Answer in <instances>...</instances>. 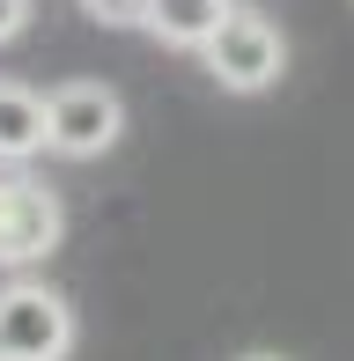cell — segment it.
Listing matches in <instances>:
<instances>
[{
  "mask_svg": "<svg viewBox=\"0 0 354 361\" xmlns=\"http://www.w3.org/2000/svg\"><path fill=\"white\" fill-rule=\"evenodd\" d=\"M148 8H155V0H82V15H89V23H104V30H148Z\"/></svg>",
  "mask_w": 354,
  "mask_h": 361,
  "instance_id": "cell-7",
  "label": "cell"
},
{
  "mask_svg": "<svg viewBox=\"0 0 354 361\" xmlns=\"http://www.w3.org/2000/svg\"><path fill=\"white\" fill-rule=\"evenodd\" d=\"M0 354L8 361H67L74 354V310L44 281L0 288Z\"/></svg>",
  "mask_w": 354,
  "mask_h": 361,
  "instance_id": "cell-2",
  "label": "cell"
},
{
  "mask_svg": "<svg viewBox=\"0 0 354 361\" xmlns=\"http://www.w3.org/2000/svg\"><path fill=\"white\" fill-rule=\"evenodd\" d=\"M200 59H207V74H214L221 89L259 96V89H273L281 67H288V37H281V23H266L259 8H229V15H221V30L200 44Z\"/></svg>",
  "mask_w": 354,
  "mask_h": 361,
  "instance_id": "cell-1",
  "label": "cell"
},
{
  "mask_svg": "<svg viewBox=\"0 0 354 361\" xmlns=\"http://www.w3.org/2000/svg\"><path fill=\"white\" fill-rule=\"evenodd\" d=\"M44 133H52V147L74 155V162L118 147V133H126L118 89H104V81H59V89L44 96Z\"/></svg>",
  "mask_w": 354,
  "mask_h": 361,
  "instance_id": "cell-3",
  "label": "cell"
},
{
  "mask_svg": "<svg viewBox=\"0 0 354 361\" xmlns=\"http://www.w3.org/2000/svg\"><path fill=\"white\" fill-rule=\"evenodd\" d=\"M229 8H236V0H155V8H148V30L163 44H192V52H200V44L221 30Z\"/></svg>",
  "mask_w": 354,
  "mask_h": 361,
  "instance_id": "cell-6",
  "label": "cell"
},
{
  "mask_svg": "<svg viewBox=\"0 0 354 361\" xmlns=\"http://www.w3.org/2000/svg\"><path fill=\"white\" fill-rule=\"evenodd\" d=\"M23 23H30V0H0V44L23 37Z\"/></svg>",
  "mask_w": 354,
  "mask_h": 361,
  "instance_id": "cell-8",
  "label": "cell"
},
{
  "mask_svg": "<svg viewBox=\"0 0 354 361\" xmlns=\"http://www.w3.org/2000/svg\"><path fill=\"white\" fill-rule=\"evenodd\" d=\"M37 147H52V133H44V96L30 81H0V162H30Z\"/></svg>",
  "mask_w": 354,
  "mask_h": 361,
  "instance_id": "cell-5",
  "label": "cell"
},
{
  "mask_svg": "<svg viewBox=\"0 0 354 361\" xmlns=\"http://www.w3.org/2000/svg\"><path fill=\"white\" fill-rule=\"evenodd\" d=\"M0 361H8V354H0Z\"/></svg>",
  "mask_w": 354,
  "mask_h": 361,
  "instance_id": "cell-10",
  "label": "cell"
},
{
  "mask_svg": "<svg viewBox=\"0 0 354 361\" xmlns=\"http://www.w3.org/2000/svg\"><path fill=\"white\" fill-rule=\"evenodd\" d=\"M244 361H281V354H244Z\"/></svg>",
  "mask_w": 354,
  "mask_h": 361,
  "instance_id": "cell-9",
  "label": "cell"
},
{
  "mask_svg": "<svg viewBox=\"0 0 354 361\" xmlns=\"http://www.w3.org/2000/svg\"><path fill=\"white\" fill-rule=\"evenodd\" d=\"M59 192L37 177H0V266H37L59 251Z\"/></svg>",
  "mask_w": 354,
  "mask_h": 361,
  "instance_id": "cell-4",
  "label": "cell"
}]
</instances>
